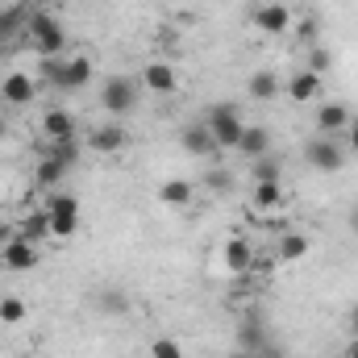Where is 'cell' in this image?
<instances>
[{"label":"cell","mask_w":358,"mask_h":358,"mask_svg":"<svg viewBox=\"0 0 358 358\" xmlns=\"http://www.w3.org/2000/svg\"><path fill=\"white\" fill-rule=\"evenodd\" d=\"M192 179H163V187H159V204H167V208H187L192 204Z\"/></svg>","instance_id":"44dd1931"},{"label":"cell","mask_w":358,"mask_h":358,"mask_svg":"<svg viewBox=\"0 0 358 358\" xmlns=\"http://www.w3.org/2000/svg\"><path fill=\"white\" fill-rule=\"evenodd\" d=\"M346 150L358 155V117H350V125H346Z\"/></svg>","instance_id":"836d02e7"},{"label":"cell","mask_w":358,"mask_h":358,"mask_svg":"<svg viewBox=\"0 0 358 358\" xmlns=\"http://www.w3.org/2000/svg\"><path fill=\"white\" fill-rule=\"evenodd\" d=\"M255 358H287V355H283V346H275V342H267V346H263V350H259Z\"/></svg>","instance_id":"e575fe53"},{"label":"cell","mask_w":358,"mask_h":358,"mask_svg":"<svg viewBox=\"0 0 358 358\" xmlns=\"http://www.w3.org/2000/svg\"><path fill=\"white\" fill-rule=\"evenodd\" d=\"M350 229H355V238H358V208L350 213Z\"/></svg>","instance_id":"74e56055"},{"label":"cell","mask_w":358,"mask_h":358,"mask_svg":"<svg viewBox=\"0 0 358 358\" xmlns=\"http://www.w3.org/2000/svg\"><path fill=\"white\" fill-rule=\"evenodd\" d=\"M204 125H208V134H213L217 150H238V142H242V129H246V121H242L238 104H229V100L213 104V108H208V117H204Z\"/></svg>","instance_id":"6da1fadb"},{"label":"cell","mask_w":358,"mask_h":358,"mask_svg":"<svg viewBox=\"0 0 358 358\" xmlns=\"http://www.w3.org/2000/svg\"><path fill=\"white\" fill-rule=\"evenodd\" d=\"M250 200H255V208H263V213H271V208H279V204H283V183H279V179H267V183H255Z\"/></svg>","instance_id":"603a6c76"},{"label":"cell","mask_w":358,"mask_h":358,"mask_svg":"<svg viewBox=\"0 0 358 358\" xmlns=\"http://www.w3.org/2000/svg\"><path fill=\"white\" fill-rule=\"evenodd\" d=\"M63 71H67V59L63 55H42V63H38V84H46V88H63Z\"/></svg>","instance_id":"7402d4cb"},{"label":"cell","mask_w":358,"mask_h":358,"mask_svg":"<svg viewBox=\"0 0 358 358\" xmlns=\"http://www.w3.org/2000/svg\"><path fill=\"white\" fill-rule=\"evenodd\" d=\"M29 317V304L21 296H0V325H21Z\"/></svg>","instance_id":"d4e9b609"},{"label":"cell","mask_w":358,"mask_h":358,"mask_svg":"<svg viewBox=\"0 0 358 358\" xmlns=\"http://www.w3.org/2000/svg\"><path fill=\"white\" fill-rule=\"evenodd\" d=\"M271 146H275V142H271V129H267V125H246V129H242L238 150H242L250 163H255V159H263V155H271Z\"/></svg>","instance_id":"ac0fdd59"},{"label":"cell","mask_w":358,"mask_h":358,"mask_svg":"<svg viewBox=\"0 0 358 358\" xmlns=\"http://www.w3.org/2000/svg\"><path fill=\"white\" fill-rule=\"evenodd\" d=\"M4 138H8V125H4V121H0V142H4Z\"/></svg>","instance_id":"ab89813d"},{"label":"cell","mask_w":358,"mask_h":358,"mask_svg":"<svg viewBox=\"0 0 358 358\" xmlns=\"http://www.w3.org/2000/svg\"><path fill=\"white\" fill-rule=\"evenodd\" d=\"M138 80H142V88L155 92V96H171V92H179V71L171 67V63H163V59L146 63Z\"/></svg>","instance_id":"ba28073f"},{"label":"cell","mask_w":358,"mask_h":358,"mask_svg":"<svg viewBox=\"0 0 358 358\" xmlns=\"http://www.w3.org/2000/svg\"><path fill=\"white\" fill-rule=\"evenodd\" d=\"M304 163L313 167V171H325V176H334V171H342L346 167V146H338L334 138H308L304 142Z\"/></svg>","instance_id":"277c9868"},{"label":"cell","mask_w":358,"mask_h":358,"mask_svg":"<svg viewBox=\"0 0 358 358\" xmlns=\"http://www.w3.org/2000/svg\"><path fill=\"white\" fill-rule=\"evenodd\" d=\"M279 92H283V80H279L275 71H255V76L246 80V96H250V100H259V104L275 100Z\"/></svg>","instance_id":"ffe728a7"},{"label":"cell","mask_w":358,"mask_h":358,"mask_svg":"<svg viewBox=\"0 0 358 358\" xmlns=\"http://www.w3.org/2000/svg\"><path fill=\"white\" fill-rule=\"evenodd\" d=\"M42 138L46 142H71L76 138V117L67 108H46L42 113Z\"/></svg>","instance_id":"9a60e30c"},{"label":"cell","mask_w":358,"mask_h":358,"mask_svg":"<svg viewBox=\"0 0 358 358\" xmlns=\"http://www.w3.org/2000/svg\"><path fill=\"white\" fill-rule=\"evenodd\" d=\"M346 358H358V338L350 342V346H346Z\"/></svg>","instance_id":"8d00e7d4"},{"label":"cell","mask_w":358,"mask_h":358,"mask_svg":"<svg viewBox=\"0 0 358 358\" xmlns=\"http://www.w3.org/2000/svg\"><path fill=\"white\" fill-rule=\"evenodd\" d=\"M100 308L113 313V317H125L129 313V300H125V292H100Z\"/></svg>","instance_id":"f546056e"},{"label":"cell","mask_w":358,"mask_h":358,"mask_svg":"<svg viewBox=\"0 0 358 358\" xmlns=\"http://www.w3.org/2000/svg\"><path fill=\"white\" fill-rule=\"evenodd\" d=\"M0 263L8 271H34L38 267V246H34L29 238H17V242H8V246L0 250Z\"/></svg>","instance_id":"2e32d148"},{"label":"cell","mask_w":358,"mask_h":358,"mask_svg":"<svg viewBox=\"0 0 358 358\" xmlns=\"http://www.w3.org/2000/svg\"><path fill=\"white\" fill-rule=\"evenodd\" d=\"M204 183H208V192H229V187H234V171H225V167H213V171L204 176Z\"/></svg>","instance_id":"1f68e13d"},{"label":"cell","mask_w":358,"mask_h":358,"mask_svg":"<svg viewBox=\"0 0 358 358\" xmlns=\"http://www.w3.org/2000/svg\"><path fill=\"white\" fill-rule=\"evenodd\" d=\"M329 67H334V55H329L325 46H308V71H313V76H325Z\"/></svg>","instance_id":"f1b7e54d"},{"label":"cell","mask_w":358,"mask_h":358,"mask_svg":"<svg viewBox=\"0 0 358 358\" xmlns=\"http://www.w3.org/2000/svg\"><path fill=\"white\" fill-rule=\"evenodd\" d=\"M229 358H255V355H246V350H234V355H229Z\"/></svg>","instance_id":"f35d334b"},{"label":"cell","mask_w":358,"mask_h":358,"mask_svg":"<svg viewBox=\"0 0 358 358\" xmlns=\"http://www.w3.org/2000/svg\"><path fill=\"white\" fill-rule=\"evenodd\" d=\"M271 342V329H267V321L250 308L242 321H238V350H246V355H259L263 346Z\"/></svg>","instance_id":"9c48e42d"},{"label":"cell","mask_w":358,"mask_h":358,"mask_svg":"<svg viewBox=\"0 0 358 358\" xmlns=\"http://www.w3.org/2000/svg\"><path fill=\"white\" fill-rule=\"evenodd\" d=\"M34 96H38V80H34V76H25V71H8V76L0 80V100H4V104H13V108L34 104Z\"/></svg>","instance_id":"52a82bcc"},{"label":"cell","mask_w":358,"mask_h":358,"mask_svg":"<svg viewBox=\"0 0 358 358\" xmlns=\"http://www.w3.org/2000/svg\"><path fill=\"white\" fill-rule=\"evenodd\" d=\"M346 125H350V108H346L342 100H321V104H317V129H321L325 138L346 134Z\"/></svg>","instance_id":"8fae6325"},{"label":"cell","mask_w":358,"mask_h":358,"mask_svg":"<svg viewBox=\"0 0 358 358\" xmlns=\"http://www.w3.org/2000/svg\"><path fill=\"white\" fill-rule=\"evenodd\" d=\"M350 334H355V338H358V304H355V308H350Z\"/></svg>","instance_id":"d590c367"},{"label":"cell","mask_w":358,"mask_h":358,"mask_svg":"<svg viewBox=\"0 0 358 358\" xmlns=\"http://www.w3.org/2000/svg\"><path fill=\"white\" fill-rule=\"evenodd\" d=\"M100 108L113 113V117L134 113V108H138V84H134L129 76H113V80H104V88H100Z\"/></svg>","instance_id":"5b68a950"},{"label":"cell","mask_w":358,"mask_h":358,"mask_svg":"<svg viewBox=\"0 0 358 358\" xmlns=\"http://www.w3.org/2000/svg\"><path fill=\"white\" fill-rule=\"evenodd\" d=\"M279 176H283V155H275V150L250 163V183H267V179H279Z\"/></svg>","instance_id":"cb8c5ba5"},{"label":"cell","mask_w":358,"mask_h":358,"mask_svg":"<svg viewBox=\"0 0 358 358\" xmlns=\"http://www.w3.org/2000/svg\"><path fill=\"white\" fill-rule=\"evenodd\" d=\"M125 142H129V134L117 121H104L88 134V150H96V155H117V150H125Z\"/></svg>","instance_id":"30bf717a"},{"label":"cell","mask_w":358,"mask_h":358,"mask_svg":"<svg viewBox=\"0 0 358 358\" xmlns=\"http://www.w3.org/2000/svg\"><path fill=\"white\" fill-rule=\"evenodd\" d=\"M150 358H183V346L176 338H155L150 342Z\"/></svg>","instance_id":"4dcf8cb0"},{"label":"cell","mask_w":358,"mask_h":358,"mask_svg":"<svg viewBox=\"0 0 358 358\" xmlns=\"http://www.w3.org/2000/svg\"><path fill=\"white\" fill-rule=\"evenodd\" d=\"M42 150H46V155H50L55 163H63L67 171H71V167L80 163V146H76V138H71V142H50V146H42Z\"/></svg>","instance_id":"484cf974"},{"label":"cell","mask_w":358,"mask_h":358,"mask_svg":"<svg viewBox=\"0 0 358 358\" xmlns=\"http://www.w3.org/2000/svg\"><path fill=\"white\" fill-rule=\"evenodd\" d=\"M283 92H287V100H292V104H313V100H317V92H321V76H313L308 67H300L296 76H287V80H283Z\"/></svg>","instance_id":"5bb4252c"},{"label":"cell","mask_w":358,"mask_h":358,"mask_svg":"<svg viewBox=\"0 0 358 358\" xmlns=\"http://www.w3.org/2000/svg\"><path fill=\"white\" fill-rule=\"evenodd\" d=\"M29 34H34V42H38L42 55H63L67 50V34L55 21V13H46V8H34L29 13Z\"/></svg>","instance_id":"3957f363"},{"label":"cell","mask_w":358,"mask_h":358,"mask_svg":"<svg viewBox=\"0 0 358 358\" xmlns=\"http://www.w3.org/2000/svg\"><path fill=\"white\" fill-rule=\"evenodd\" d=\"M92 76H96V63H92L88 55H76V59H67V71H63V88H59V92H80V88H88Z\"/></svg>","instance_id":"e0dca14e"},{"label":"cell","mask_w":358,"mask_h":358,"mask_svg":"<svg viewBox=\"0 0 358 358\" xmlns=\"http://www.w3.org/2000/svg\"><path fill=\"white\" fill-rule=\"evenodd\" d=\"M308 250H313V242H308L304 234H296V229L279 234V242H275V259H279V263H300Z\"/></svg>","instance_id":"d6986e66"},{"label":"cell","mask_w":358,"mask_h":358,"mask_svg":"<svg viewBox=\"0 0 358 358\" xmlns=\"http://www.w3.org/2000/svg\"><path fill=\"white\" fill-rule=\"evenodd\" d=\"M317 34H321V21L308 13V17L300 21V38H304V46H317Z\"/></svg>","instance_id":"d6a6232c"},{"label":"cell","mask_w":358,"mask_h":358,"mask_svg":"<svg viewBox=\"0 0 358 358\" xmlns=\"http://www.w3.org/2000/svg\"><path fill=\"white\" fill-rule=\"evenodd\" d=\"M250 21H255V29H259V34L283 38V34L292 29V8H287L283 0H271V4H259V8L250 13Z\"/></svg>","instance_id":"8992f818"},{"label":"cell","mask_w":358,"mask_h":358,"mask_svg":"<svg viewBox=\"0 0 358 358\" xmlns=\"http://www.w3.org/2000/svg\"><path fill=\"white\" fill-rule=\"evenodd\" d=\"M46 229H50V238H59V242H67V238H76L80 234V200L71 196V192H55V196H46Z\"/></svg>","instance_id":"7a4b0ae2"},{"label":"cell","mask_w":358,"mask_h":358,"mask_svg":"<svg viewBox=\"0 0 358 358\" xmlns=\"http://www.w3.org/2000/svg\"><path fill=\"white\" fill-rule=\"evenodd\" d=\"M63 176H67V167H63V163H55L50 155H42V163L34 167V179H38L42 187H55V183H59Z\"/></svg>","instance_id":"4316f807"},{"label":"cell","mask_w":358,"mask_h":358,"mask_svg":"<svg viewBox=\"0 0 358 358\" xmlns=\"http://www.w3.org/2000/svg\"><path fill=\"white\" fill-rule=\"evenodd\" d=\"M221 263L229 275H246V271L255 267V246L246 242V238H225V246H221Z\"/></svg>","instance_id":"4fadbf2b"},{"label":"cell","mask_w":358,"mask_h":358,"mask_svg":"<svg viewBox=\"0 0 358 358\" xmlns=\"http://www.w3.org/2000/svg\"><path fill=\"white\" fill-rule=\"evenodd\" d=\"M25 13H29L25 4H13V8H4V13H0V38L17 34V29H21V21H25Z\"/></svg>","instance_id":"83f0119b"},{"label":"cell","mask_w":358,"mask_h":358,"mask_svg":"<svg viewBox=\"0 0 358 358\" xmlns=\"http://www.w3.org/2000/svg\"><path fill=\"white\" fill-rule=\"evenodd\" d=\"M179 146H183L192 159H208V155H217V142H213V134H208L204 121L183 125V129H179Z\"/></svg>","instance_id":"7c38bea8"}]
</instances>
